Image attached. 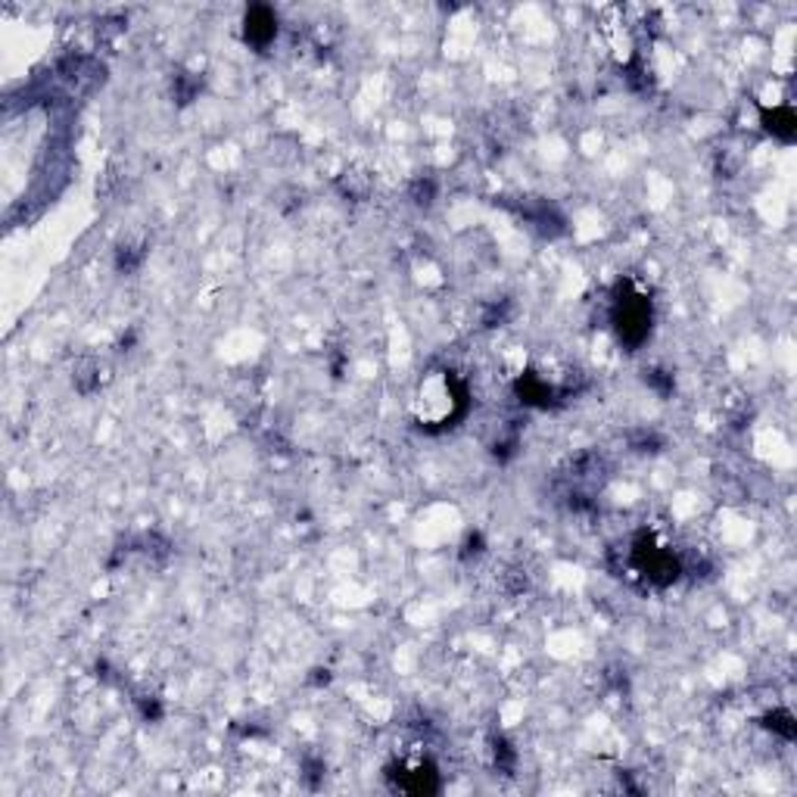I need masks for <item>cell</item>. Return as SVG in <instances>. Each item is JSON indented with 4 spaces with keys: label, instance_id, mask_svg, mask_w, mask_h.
Masks as SVG:
<instances>
[{
    "label": "cell",
    "instance_id": "cell-1",
    "mask_svg": "<svg viewBox=\"0 0 797 797\" xmlns=\"http://www.w3.org/2000/svg\"><path fill=\"white\" fill-rule=\"evenodd\" d=\"M648 321H651V315H648V303H645V299H620V303H617L614 325L626 340L639 343V340L648 333Z\"/></svg>",
    "mask_w": 797,
    "mask_h": 797
},
{
    "label": "cell",
    "instance_id": "cell-2",
    "mask_svg": "<svg viewBox=\"0 0 797 797\" xmlns=\"http://www.w3.org/2000/svg\"><path fill=\"white\" fill-rule=\"evenodd\" d=\"M274 34V19L268 10H253V16L247 19V38H253L256 44L268 41Z\"/></svg>",
    "mask_w": 797,
    "mask_h": 797
}]
</instances>
